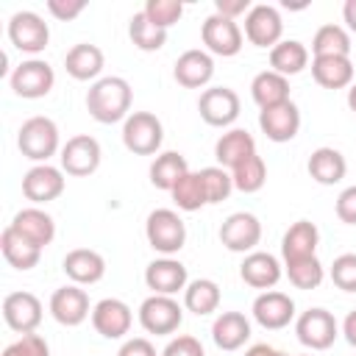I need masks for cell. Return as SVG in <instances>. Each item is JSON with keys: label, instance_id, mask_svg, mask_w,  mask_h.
Masks as SVG:
<instances>
[{"label": "cell", "instance_id": "obj_47", "mask_svg": "<svg viewBox=\"0 0 356 356\" xmlns=\"http://www.w3.org/2000/svg\"><path fill=\"white\" fill-rule=\"evenodd\" d=\"M83 8H86V0H47V11L61 22L75 19L78 14H83Z\"/></svg>", "mask_w": 356, "mask_h": 356}, {"label": "cell", "instance_id": "obj_29", "mask_svg": "<svg viewBox=\"0 0 356 356\" xmlns=\"http://www.w3.org/2000/svg\"><path fill=\"white\" fill-rule=\"evenodd\" d=\"M312 78L323 89H345L353 83V61L350 56H314Z\"/></svg>", "mask_w": 356, "mask_h": 356}, {"label": "cell", "instance_id": "obj_52", "mask_svg": "<svg viewBox=\"0 0 356 356\" xmlns=\"http://www.w3.org/2000/svg\"><path fill=\"white\" fill-rule=\"evenodd\" d=\"M245 356H286V353L275 350L273 345H264V342H259V345H250V348L245 350Z\"/></svg>", "mask_w": 356, "mask_h": 356}, {"label": "cell", "instance_id": "obj_33", "mask_svg": "<svg viewBox=\"0 0 356 356\" xmlns=\"http://www.w3.org/2000/svg\"><path fill=\"white\" fill-rule=\"evenodd\" d=\"M0 250H3V259L14 270H22V273L31 270V267H36L39 259H42V250L36 245H31L28 239H22L11 225H6L3 234H0Z\"/></svg>", "mask_w": 356, "mask_h": 356}, {"label": "cell", "instance_id": "obj_46", "mask_svg": "<svg viewBox=\"0 0 356 356\" xmlns=\"http://www.w3.org/2000/svg\"><path fill=\"white\" fill-rule=\"evenodd\" d=\"M334 211H337V217H339L345 225H356V184H353V186H345V189L337 195Z\"/></svg>", "mask_w": 356, "mask_h": 356}, {"label": "cell", "instance_id": "obj_6", "mask_svg": "<svg viewBox=\"0 0 356 356\" xmlns=\"http://www.w3.org/2000/svg\"><path fill=\"white\" fill-rule=\"evenodd\" d=\"M200 39L206 44V53L231 58V56H236L242 50L245 33H242L236 19H228L222 14H209L203 19V25H200Z\"/></svg>", "mask_w": 356, "mask_h": 356}, {"label": "cell", "instance_id": "obj_1", "mask_svg": "<svg viewBox=\"0 0 356 356\" xmlns=\"http://www.w3.org/2000/svg\"><path fill=\"white\" fill-rule=\"evenodd\" d=\"M131 103H134V89L120 75L97 78L86 92V111L92 120L103 125H111L120 120L125 122L131 114Z\"/></svg>", "mask_w": 356, "mask_h": 356}, {"label": "cell", "instance_id": "obj_7", "mask_svg": "<svg viewBox=\"0 0 356 356\" xmlns=\"http://www.w3.org/2000/svg\"><path fill=\"white\" fill-rule=\"evenodd\" d=\"M295 334L300 339V345L312 348V350H328L334 345V339L339 337V323L328 309H306L298 320H295Z\"/></svg>", "mask_w": 356, "mask_h": 356}, {"label": "cell", "instance_id": "obj_16", "mask_svg": "<svg viewBox=\"0 0 356 356\" xmlns=\"http://www.w3.org/2000/svg\"><path fill=\"white\" fill-rule=\"evenodd\" d=\"M253 320L267 328V331H281L286 328L292 320H295V300L286 295V292H278V289H267V292H259L256 300H253Z\"/></svg>", "mask_w": 356, "mask_h": 356}, {"label": "cell", "instance_id": "obj_20", "mask_svg": "<svg viewBox=\"0 0 356 356\" xmlns=\"http://www.w3.org/2000/svg\"><path fill=\"white\" fill-rule=\"evenodd\" d=\"M172 78L184 89H203V86H209V81L214 78V58H211V53H206L200 47H192V50L181 53L175 58Z\"/></svg>", "mask_w": 356, "mask_h": 356}, {"label": "cell", "instance_id": "obj_24", "mask_svg": "<svg viewBox=\"0 0 356 356\" xmlns=\"http://www.w3.org/2000/svg\"><path fill=\"white\" fill-rule=\"evenodd\" d=\"M317 245H320L317 225L312 220H298L281 236V259H284V264L312 259V256H317Z\"/></svg>", "mask_w": 356, "mask_h": 356}, {"label": "cell", "instance_id": "obj_21", "mask_svg": "<svg viewBox=\"0 0 356 356\" xmlns=\"http://www.w3.org/2000/svg\"><path fill=\"white\" fill-rule=\"evenodd\" d=\"M259 128L270 142H292L300 131V111L292 100L275 106V108H264L259 111Z\"/></svg>", "mask_w": 356, "mask_h": 356}, {"label": "cell", "instance_id": "obj_26", "mask_svg": "<svg viewBox=\"0 0 356 356\" xmlns=\"http://www.w3.org/2000/svg\"><path fill=\"white\" fill-rule=\"evenodd\" d=\"M250 156H256V139L245 131V128H228L217 145H214V159L220 167H225L228 172L234 167H239L242 161H248Z\"/></svg>", "mask_w": 356, "mask_h": 356}, {"label": "cell", "instance_id": "obj_2", "mask_svg": "<svg viewBox=\"0 0 356 356\" xmlns=\"http://www.w3.org/2000/svg\"><path fill=\"white\" fill-rule=\"evenodd\" d=\"M17 147L25 159L36 164H47L50 156L61 153V139H58V125L50 117H28L19 131H17Z\"/></svg>", "mask_w": 356, "mask_h": 356}, {"label": "cell", "instance_id": "obj_13", "mask_svg": "<svg viewBox=\"0 0 356 356\" xmlns=\"http://www.w3.org/2000/svg\"><path fill=\"white\" fill-rule=\"evenodd\" d=\"M220 242L231 253H253L256 245L261 242V222L250 211H234L222 220L220 225Z\"/></svg>", "mask_w": 356, "mask_h": 356}, {"label": "cell", "instance_id": "obj_48", "mask_svg": "<svg viewBox=\"0 0 356 356\" xmlns=\"http://www.w3.org/2000/svg\"><path fill=\"white\" fill-rule=\"evenodd\" d=\"M117 356H159V353H156V348L147 337H131V339L122 342Z\"/></svg>", "mask_w": 356, "mask_h": 356}, {"label": "cell", "instance_id": "obj_14", "mask_svg": "<svg viewBox=\"0 0 356 356\" xmlns=\"http://www.w3.org/2000/svg\"><path fill=\"white\" fill-rule=\"evenodd\" d=\"M42 300L33 292H8L3 298V320L17 334H33L42 323Z\"/></svg>", "mask_w": 356, "mask_h": 356}, {"label": "cell", "instance_id": "obj_27", "mask_svg": "<svg viewBox=\"0 0 356 356\" xmlns=\"http://www.w3.org/2000/svg\"><path fill=\"white\" fill-rule=\"evenodd\" d=\"M211 339L220 350H239L250 339V320L242 312H220L211 323Z\"/></svg>", "mask_w": 356, "mask_h": 356}, {"label": "cell", "instance_id": "obj_41", "mask_svg": "<svg viewBox=\"0 0 356 356\" xmlns=\"http://www.w3.org/2000/svg\"><path fill=\"white\" fill-rule=\"evenodd\" d=\"M200 181H203V189H206V200L209 203H222L234 192V178L220 164L217 167H203L200 170Z\"/></svg>", "mask_w": 356, "mask_h": 356}, {"label": "cell", "instance_id": "obj_9", "mask_svg": "<svg viewBox=\"0 0 356 356\" xmlns=\"http://www.w3.org/2000/svg\"><path fill=\"white\" fill-rule=\"evenodd\" d=\"M61 170L72 178H86L92 175L97 167H100V159H103V150H100V142L89 134H78V136H70L64 145H61Z\"/></svg>", "mask_w": 356, "mask_h": 356}, {"label": "cell", "instance_id": "obj_19", "mask_svg": "<svg viewBox=\"0 0 356 356\" xmlns=\"http://www.w3.org/2000/svg\"><path fill=\"white\" fill-rule=\"evenodd\" d=\"M145 284H147V289H153V295H170L172 298V295L186 289L189 273L178 259L161 256L145 267Z\"/></svg>", "mask_w": 356, "mask_h": 356}, {"label": "cell", "instance_id": "obj_5", "mask_svg": "<svg viewBox=\"0 0 356 356\" xmlns=\"http://www.w3.org/2000/svg\"><path fill=\"white\" fill-rule=\"evenodd\" d=\"M184 323V306L170 295H150L139 306V325L147 334L167 337L175 334Z\"/></svg>", "mask_w": 356, "mask_h": 356}, {"label": "cell", "instance_id": "obj_45", "mask_svg": "<svg viewBox=\"0 0 356 356\" xmlns=\"http://www.w3.org/2000/svg\"><path fill=\"white\" fill-rule=\"evenodd\" d=\"M161 356H206V353H203L200 339H195L189 334H181V337H175V339L167 342V348L161 350Z\"/></svg>", "mask_w": 356, "mask_h": 356}, {"label": "cell", "instance_id": "obj_49", "mask_svg": "<svg viewBox=\"0 0 356 356\" xmlns=\"http://www.w3.org/2000/svg\"><path fill=\"white\" fill-rule=\"evenodd\" d=\"M250 0H214V14H222L228 19H239L250 11Z\"/></svg>", "mask_w": 356, "mask_h": 356}, {"label": "cell", "instance_id": "obj_35", "mask_svg": "<svg viewBox=\"0 0 356 356\" xmlns=\"http://www.w3.org/2000/svg\"><path fill=\"white\" fill-rule=\"evenodd\" d=\"M184 309L197 314V317H206L211 312L220 309V286L217 281L211 278H195L186 284L184 289Z\"/></svg>", "mask_w": 356, "mask_h": 356}, {"label": "cell", "instance_id": "obj_28", "mask_svg": "<svg viewBox=\"0 0 356 356\" xmlns=\"http://www.w3.org/2000/svg\"><path fill=\"white\" fill-rule=\"evenodd\" d=\"M103 64H106L103 50L97 44H89V42L72 44L64 56V70L75 81H95L103 72Z\"/></svg>", "mask_w": 356, "mask_h": 356}, {"label": "cell", "instance_id": "obj_50", "mask_svg": "<svg viewBox=\"0 0 356 356\" xmlns=\"http://www.w3.org/2000/svg\"><path fill=\"white\" fill-rule=\"evenodd\" d=\"M342 337L348 339V345H353V348H356V309H353V312H348V317L342 320Z\"/></svg>", "mask_w": 356, "mask_h": 356}, {"label": "cell", "instance_id": "obj_17", "mask_svg": "<svg viewBox=\"0 0 356 356\" xmlns=\"http://www.w3.org/2000/svg\"><path fill=\"white\" fill-rule=\"evenodd\" d=\"M64 170L53 167V164H33L25 175H22V195L33 203V206H42V203H50L56 200L61 192H64Z\"/></svg>", "mask_w": 356, "mask_h": 356}, {"label": "cell", "instance_id": "obj_38", "mask_svg": "<svg viewBox=\"0 0 356 356\" xmlns=\"http://www.w3.org/2000/svg\"><path fill=\"white\" fill-rule=\"evenodd\" d=\"M172 203L181 209V211H197L203 206H209L206 200V189H203V181H200V172H186L175 186H172Z\"/></svg>", "mask_w": 356, "mask_h": 356}, {"label": "cell", "instance_id": "obj_43", "mask_svg": "<svg viewBox=\"0 0 356 356\" xmlns=\"http://www.w3.org/2000/svg\"><path fill=\"white\" fill-rule=\"evenodd\" d=\"M331 281L337 289L342 292H356V253H342L334 259L331 270H328Z\"/></svg>", "mask_w": 356, "mask_h": 356}, {"label": "cell", "instance_id": "obj_30", "mask_svg": "<svg viewBox=\"0 0 356 356\" xmlns=\"http://www.w3.org/2000/svg\"><path fill=\"white\" fill-rule=\"evenodd\" d=\"M306 170H309L312 181H317L320 186H334L345 178L348 161L337 147H317V150H312Z\"/></svg>", "mask_w": 356, "mask_h": 356}, {"label": "cell", "instance_id": "obj_31", "mask_svg": "<svg viewBox=\"0 0 356 356\" xmlns=\"http://www.w3.org/2000/svg\"><path fill=\"white\" fill-rule=\"evenodd\" d=\"M250 97L261 111L281 106L289 100V78H284L273 70H264L250 81Z\"/></svg>", "mask_w": 356, "mask_h": 356}, {"label": "cell", "instance_id": "obj_25", "mask_svg": "<svg viewBox=\"0 0 356 356\" xmlns=\"http://www.w3.org/2000/svg\"><path fill=\"white\" fill-rule=\"evenodd\" d=\"M67 278L78 286H89V284H97L103 275H106V259L92 250V248H75L64 256L61 261Z\"/></svg>", "mask_w": 356, "mask_h": 356}, {"label": "cell", "instance_id": "obj_18", "mask_svg": "<svg viewBox=\"0 0 356 356\" xmlns=\"http://www.w3.org/2000/svg\"><path fill=\"white\" fill-rule=\"evenodd\" d=\"M131 323H134V312L120 298H103L92 306V325L106 339H122L131 331Z\"/></svg>", "mask_w": 356, "mask_h": 356}, {"label": "cell", "instance_id": "obj_11", "mask_svg": "<svg viewBox=\"0 0 356 356\" xmlns=\"http://www.w3.org/2000/svg\"><path fill=\"white\" fill-rule=\"evenodd\" d=\"M8 42L19 53H42L50 42V28L36 11H17L8 19Z\"/></svg>", "mask_w": 356, "mask_h": 356}, {"label": "cell", "instance_id": "obj_42", "mask_svg": "<svg viewBox=\"0 0 356 356\" xmlns=\"http://www.w3.org/2000/svg\"><path fill=\"white\" fill-rule=\"evenodd\" d=\"M142 11H145V17H147L153 25H159V28L170 31V28L181 19L184 6H181L178 0H147Z\"/></svg>", "mask_w": 356, "mask_h": 356}, {"label": "cell", "instance_id": "obj_32", "mask_svg": "<svg viewBox=\"0 0 356 356\" xmlns=\"http://www.w3.org/2000/svg\"><path fill=\"white\" fill-rule=\"evenodd\" d=\"M309 67V47L298 39H281L273 50H270V70L289 78L298 75Z\"/></svg>", "mask_w": 356, "mask_h": 356}, {"label": "cell", "instance_id": "obj_53", "mask_svg": "<svg viewBox=\"0 0 356 356\" xmlns=\"http://www.w3.org/2000/svg\"><path fill=\"white\" fill-rule=\"evenodd\" d=\"M348 108L356 114V81L348 86Z\"/></svg>", "mask_w": 356, "mask_h": 356}, {"label": "cell", "instance_id": "obj_4", "mask_svg": "<svg viewBox=\"0 0 356 356\" xmlns=\"http://www.w3.org/2000/svg\"><path fill=\"white\" fill-rule=\"evenodd\" d=\"M164 142V125L150 111H131L122 122V145L134 156H153Z\"/></svg>", "mask_w": 356, "mask_h": 356}, {"label": "cell", "instance_id": "obj_23", "mask_svg": "<svg viewBox=\"0 0 356 356\" xmlns=\"http://www.w3.org/2000/svg\"><path fill=\"white\" fill-rule=\"evenodd\" d=\"M281 275H284L281 261H278L273 253H264V250L248 253V256L242 259V264H239V278H242L248 286L261 289V292L273 289V286L281 281Z\"/></svg>", "mask_w": 356, "mask_h": 356}, {"label": "cell", "instance_id": "obj_3", "mask_svg": "<svg viewBox=\"0 0 356 356\" xmlns=\"http://www.w3.org/2000/svg\"><path fill=\"white\" fill-rule=\"evenodd\" d=\"M145 236L156 253L172 256L186 245V222L172 209H153L145 220Z\"/></svg>", "mask_w": 356, "mask_h": 356}, {"label": "cell", "instance_id": "obj_34", "mask_svg": "<svg viewBox=\"0 0 356 356\" xmlns=\"http://www.w3.org/2000/svg\"><path fill=\"white\" fill-rule=\"evenodd\" d=\"M186 172H189L186 159H184L181 153H175V150H164V153H159V156L153 159V164H150V184H153L156 189L172 192V186H175Z\"/></svg>", "mask_w": 356, "mask_h": 356}, {"label": "cell", "instance_id": "obj_22", "mask_svg": "<svg viewBox=\"0 0 356 356\" xmlns=\"http://www.w3.org/2000/svg\"><path fill=\"white\" fill-rule=\"evenodd\" d=\"M8 225H11L22 239H28L31 245H36L39 250L47 248V245L56 239V222H53V217H50L44 209H39V206L19 209Z\"/></svg>", "mask_w": 356, "mask_h": 356}, {"label": "cell", "instance_id": "obj_8", "mask_svg": "<svg viewBox=\"0 0 356 356\" xmlns=\"http://www.w3.org/2000/svg\"><path fill=\"white\" fill-rule=\"evenodd\" d=\"M8 83H11V92L17 97H25V100H39L44 95H50L53 83H56V72L47 61L42 58H28L22 61L19 67H14V72L8 75Z\"/></svg>", "mask_w": 356, "mask_h": 356}, {"label": "cell", "instance_id": "obj_40", "mask_svg": "<svg viewBox=\"0 0 356 356\" xmlns=\"http://www.w3.org/2000/svg\"><path fill=\"white\" fill-rule=\"evenodd\" d=\"M231 178H234V189H239L245 195H253V192H259L267 184V167H264L261 156L256 153L248 161H242L239 167H234Z\"/></svg>", "mask_w": 356, "mask_h": 356}, {"label": "cell", "instance_id": "obj_39", "mask_svg": "<svg viewBox=\"0 0 356 356\" xmlns=\"http://www.w3.org/2000/svg\"><path fill=\"white\" fill-rule=\"evenodd\" d=\"M284 273H286V278H289V284L295 289H317L323 284V278H325V267L320 264L317 256L300 259V261H289V264H284Z\"/></svg>", "mask_w": 356, "mask_h": 356}, {"label": "cell", "instance_id": "obj_51", "mask_svg": "<svg viewBox=\"0 0 356 356\" xmlns=\"http://www.w3.org/2000/svg\"><path fill=\"white\" fill-rule=\"evenodd\" d=\"M342 19H345L348 31L356 33V0H345V6H342Z\"/></svg>", "mask_w": 356, "mask_h": 356}, {"label": "cell", "instance_id": "obj_12", "mask_svg": "<svg viewBox=\"0 0 356 356\" xmlns=\"http://www.w3.org/2000/svg\"><path fill=\"white\" fill-rule=\"evenodd\" d=\"M284 36V19L278 14L275 6L267 3H256L248 14H245V39L253 47H267L273 50Z\"/></svg>", "mask_w": 356, "mask_h": 356}, {"label": "cell", "instance_id": "obj_37", "mask_svg": "<svg viewBox=\"0 0 356 356\" xmlns=\"http://www.w3.org/2000/svg\"><path fill=\"white\" fill-rule=\"evenodd\" d=\"M128 36H131L134 47H139V50H145V53H156V50H161V47L167 44V31L159 28V25H153V22L145 17V11H136V14L131 17V22H128Z\"/></svg>", "mask_w": 356, "mask_h": 356}, {"label": "cell", "instance_id": "obj_36", "mask_svg": "<svg viewBox=\"0 0 356 356\" xmlns=\"http://www.w3.org/2000/svg\"><path fill=\"white\" fill-rule=\"evenodd\" d=\"M312 53L314 56H350V33L342 25H320L312 36Z\"/></svg>", "mask_w": 356, "mask_h": 356}, {"label": "cell", "instance_id": "obj_15", "mask_svg": "<svg viewBox=\"0 0 356 356\" xmlns=\"http://www.w3.org/2000/svg\"><path fill=\"white\" fill-rule=\"evenodd\" d=\"M50 314H53V320L58 325H67V328L81 325L86 317H92V306H89L86 289H81L78 284L58 286L50 295Z\"/></svg>", "mask_w": 356, "mask_h": 356}, {"label": "cell", "instance_id": "obj_10", "mask_svg": "<svg viewBox=\"0 0 356 356\" xmlns=\"http://www.w3.org/2000/svg\"><path fill=\"white\" fill-rule=\"evenodd\" d=\"M239 108H242L239 95L231 86H209L200 92V100H197V111H200L203 122L211 128L234 125L239 117Z\"/></svg>", "mask_w": 356, "mask_h": 356}, {"label": "cell", "instance_id": "obj_44", "mask_svg": "<svg viewBox=\"0 0 356 356\" xmlns=\"http://www.w3.org/2000/svg\"><path fill=\"white\" fill-rule=\"evenodd\" d=\"M3 356H50V345L39 334H22L3 350Z\"/></svg>", "mask_w": 356, "mask_h": 356}]
</instances>
